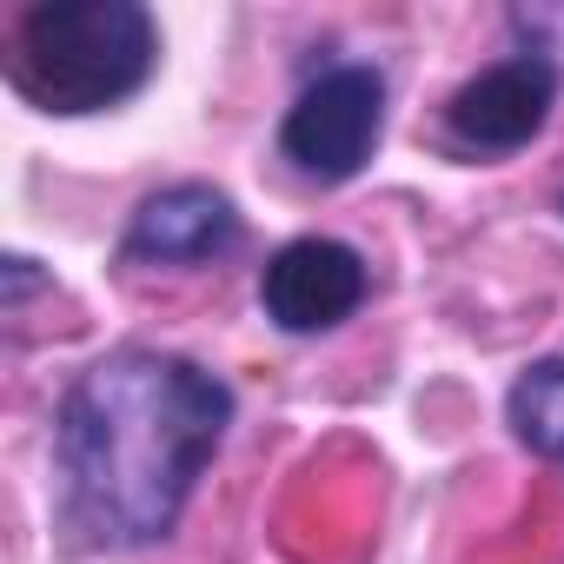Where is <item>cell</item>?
Returning a JSON list of instances; mask_svg holds the SVG:
<instances>
[{
    "instance_id": "obj_3",
    "label": "cell",
    "mask_w": 564,
    "mask_h": 564,
    "mask_svg": "<svg viewBox=\"0 0 564 564\" xmlns=\"http://www.w3.org/2000/svg\"><path fill=\"white\" fill-rule=\"evenodd\" d=\"M386 133V74L372 61H333L300 87L279 120V160L313 186H346L372 166Z\"/></svg>"
},
{
    "instance_id": "obj_6",
    "label": "cell",
    "mask_w": 564,
    "mask_h": 564,
    "mask_svg": "<svg viewBox=\"0 0 564 564\" xmlns=\"http://www.w3.org/2000/svg\"><path fill=\"white\" fill-rule=\"evenodd\" d=\"M239 239H246L239 206L219 186H206V180H180V186H160V193H147L133 206L120 259L127 265L193 272V265H219L226 252H239Z\"/></svg>"
},
{
    "instance_id": "obj_1",
    "label": "cell",
    "mask_w": 564,
    "mask_h": 564,
    "mask_svg": "<svg viewBox=\"0 0 564 564\" xmlns=\"http://www.w3.org/2000/svg\"><path fill=\"white\" fill-rule=\"evenodd\" d=\"M232 386L160 346L100 352L54 405V518L80 551H147L173 538L193 485L219 458Z\"/></svg>"
},
{
    "instance_id": "obj_2",
    "label": "cell",
    "mask_w": 564,
    "mask_h": 564,
    "mask_svg": "<svg viewBox=\"0 0 564 564\" xmlns=\"http://www.w3.org/2000/svg\"><path fill=\"white\" fill-rule=\"evenodd\" d=\"M160 67V28L140 0H34L8 41V80L41 113H107Z\"/></svg>"
},
{
    "instance_id": "obj_7",
    "label": "cell",
    "mask_w": 564,
    "mask_h": 564,
    "mask_svg": "<svg viewBox=\"0 0 564 564\" xmlns=\"http://www.w3.org/2000/svg\"><path fill=\"white\" fill-rule=\"evenodd\" d=\"M505 419L518 432V445H531L538 458L564 465V352L557 359H538L511 379L505 392Z\"/></svg>"
},
{
    "instance_id": "obj_5",
    "label": "cell",
    "mask_w": 564,
    "mask_h": 564,
    "mask_svg": "<svg viewBox=\"0 0 564 564\" xmlns=\"http://www.w3.org/2000/svg\"><path fill=\"white\" fill-rule=\"evenodd\" d=\"M551 107H557V67L538 54H505L445 100V140L465 160H505L544 133Z\"/></svg>"
},
{
    "instance_id": "obj_9",
    "label": "cell",
    "mask_w": 564,
    "mask_h": 564,
    "mask_svg": "<svg viewBox=\"0 0 564 564\" xmlns=\"http://www.w3.org/2000/svg\"><path fill=\"white\" fill-rule=\"evenodd\" d=\"M557 213H564V193H557Z\"/></svg>"
},
{
    "instance_id": "obj_8",
    "label": "cell",
    "mask_w": 564,
    "mask_h": 564,
    "mask_svg": "<svg viewBox=\"0 0 564 564\" xmlns=\"http://www.w3.org/2000/svg\"><path fill=\"white\" fill-rule=\"evenodd\" d=\"M511 34H518V54L551 61L557 80H564V0H531V8H511Z\"/></svg>"
},
{
    "instance_id": "obj_4",
    "label": "cell",
    "mask_w": 564,
    "mask_h": 564,
    "mask_svg": "<svg viewBox=\"0 0 564 564\" xmlns=\"http://www.w3.org/2000/svg\"><path fill=\"white\" fill-rule=\"evenodd\" d=\"M366 293H372L366 252L346 239H326V232L286 239L259 272V313L293 339H319V333L346 326L366 306Z\"/></svg>"
}]
</instances>
